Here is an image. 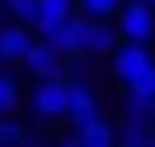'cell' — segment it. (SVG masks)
<instances>
[{
	"label": "cell",
	"mask_w": 155,
	"mask_h": 147,
	"mask_svg": "<svg viewBox=\"0 0 155 147\" xmlns=\"http://www.w3.org/2000/svg\"><path fill=\"white\" fill-rule=\"evenodd\" d=\"M33 110H37L41 119H65L70 115V82H65L61 74L57 78H37Z\"/></svg>",
	"instance_id": "1"
},
{
	"label": "cell",
	"mask_w": 155,
	"mask_h": 147,
	"mask_svg": "<svg viewBox=\"0 0 155 147\" xmlns=\"http://www.w3.org/2000/svg\"><path fill=\"white\" fill-rule=\"evenodd\" d=\"M118 33L127 41H147L155 33V12H151V0H131V4L118 8Z\"/></svg>",
	"instance_id": "2"
},
{
	"label": "cell",
	"mask_w": 155,
	"mask_h": 147,
	"mask_svg": "<svg viewBox=\"0 0 155 147\" xmlns=\"http://www.w3.org/2000/svg\"><path fill=\"white\" fill-rule=\"evenodd\" d=\"M151 62H155V57H151L147 41H127V45H118V49H114V78L127 86V82H135V78L147 70Z\"/></svg>",
	"instance_id": "3"
},
{
	"label": "cell",
	"mask_w": 155,
	"mask_h": 147,
	"mask_svg": "<svg viewBox=\"0 0 155 147\" xmlns=\"http://www.w3.org/2000/svg\"><path fill=\"white\" fill-rule=\"evenodd\" d=\"M70 119L74 127H86L98 119V98H94V90L86 86V78H70Z\"/></svg>",
	"instance_id": "4"
},
{
	"label": "cell",
	"mask_w": 155,
	"mask_h": 147,
	"mask_svg": "<svg viewBox=\"0 0 155 147\" xmlns=\"http://www.w3.org/2000/svg\"><path fill=\"white\" fill-rule=\"evenodd\" d=\"M37 45L33 41V29L29 25H0V62H25L29 49Z\"/></svg>",
	"instance_id": "5"
},
{
	"label": "cell",
	"mask_w": 155,
	"mask_h": 147,
	"mask_svg": "<svg viewBox=\"0 0 155 147\" xmlns=\"http://www.w3.org/2000/svg\"><path fill=\"white\" fill-rule=\"evenodd\" d=\"M61 57H65V53L45 37V41H37V45L29 49V57H25V70H29L33 78H57V74H61Z\"/></svg>",
	"instance_id": "6"
},
{
	"label": "cell",
	"mask_w": 155,
	"mask_h": 147,
	"mask_svg": "<svg viewBox=\"0 0 155 147\" xmlns=\"http://www.w3.org/2000/svg\"><path fill=\"white\" fill-rule=\"evenodd\" d=\"M102 53H114V29L106 25V16H94V21L86 25L82 57H102Z\"/></svg>",
	"instance_id": "7"
},
{
	"label": "cell",
	"mask_w": 155,
	"mask_h": 147,
	"mask_svg": "<svg viewBox=\"0 0 155 147\" xmlns=\"http://www.w3.org/2000/svg\"><path fill=\"white\" fill-rule=\"evenodd\" d=\"M86 25H90V21H78V16H70L65 25H57V29L49 33V41H53L61 53H82V45H86Z\"/></svg>",
	"instance_id": "8"
},
{
	"label": "cell",
	"mask_w": 155,
	"mask_h": 147,
	"mask_svg": "<svg viewBox=\"0 0 155 147\" xmlns=\"http://www.w3.org/2000/svg\"><path fill=\"white\" fill-rule=\"evenodd\" d=\"M70 16H74V0H41V16H37L41 37H49V33H53L57 25H65Z\"/></svg>",
	"instance_id": "9"
},
{
	"label": "cell",
	"mask_w": 155,
	"mask_h": 147,
	"mask_svg": "<svg viewBox=\"0 0 155 147\" xmlns=\"http://www.w3.org/2000/svg\"><path fill=\"white\" fill-rule=\"evenodd\" d=\"M123 119H127V123H151V119H155V98L127 90V98H123Z\"/></svg>",
	"instance_id": "10"
},
{
	"label": "cell",
	"mask_w": 155,
	"mask_h": 147,
	"mask_svg": "<svg viewBox=\"0 0 155 147\" xmlns=\"http://www.w3.org/2000/svg\"><path fill=\"white\" fill-rule=\"evenodd\" d=\"M70 143H82V147H106V143H114V131H110L102 119H94V123L78 127V131L70 135Z\"/></svg>",
	"instance_id": "11"
},
{
	"label": "cell",
	"mask_w": 155,
	"mask_h": 147,
	"mask_svg": "<svg viewBox=\"0 0 155 147\" xmlns=\"http://www.w3.org/2000/svg\"><path fill=\"white\" fill-rule=\"evenodd\" d=\"M4 8L16 16V21H25V25H33L37 29V16H41V0H4Z\"/></svg>",
	"instance_id": "12"
},
{
	"label": "cell",
	"mask_w": 155,
	"mask_h": 147,
	"mask_svg": "<svg viewBox=\"0 0 155 147\" xmlns=\"http://www.w3.org/2000/svg\"><path fill=\"white\" fill-rule=\"evenodd\" d=\"M21 102V90H16V78L0 74V115H8V110Z\"/></svg>",
	"instance_id": "13"
},
{
	"label": "cell",
	"mask_w": 155,
	"mask_h": 147,
	"mask_svg": "<svg viewBox=\"0 0 155 147\" xmlns=\"http://www.w3.org/2000/svg\"><path fill=\"white\" fill-rule=\"evenodd\" d=\"M127 90H135V94H147V98H155V62L143 70L135 82H127Z\"/></svg>",
	"instance_id": "14"
},
{
	"label": "cell",
	"mask_w": 155,
	"mask_h": 147,
	"mask_svg": "<svg viewBox=\"0 0 155 147\" xmlns=\"http://www.w3.org/2000/svg\"><path fill=\"white\" fill-rule=\"evenodd\" d=\"M86 16H114L118 8H123V0H82Z\"/></svg>",
	"instance_id": "15"
},
{
	"label": "cell",
	"mask_w": 155,
	"mask_h": 147,
	"mask_svg": "<svg viewBox=\"0 0 155 147\" xmlns=\"http://www.w3.org/2000/svg\"><path fill=\"white\" fill-rule=\"evenodd\" d=\"M25 139V131L16 123H0V143H21Z\"/></svg>",
	"instance_id": "16"
},
{
	"label": "cell",
	"mask_w": 155,
	"mask_h": 147,
	"mask_svg": "<svg viewBox=\"0 0 155 147\" xmlns=\"http://www.w3.org/2000/svg\"><path fill=\"white\" fill-rule=\"evenodd\" d=\"M0 4H4V0H0Z\"/></svg>",
	"instance_id": "17"
},
{
	"label": "cell",
	"mask_w": 155,
	"mask_h": 147,
	"mask_svg": "<svg viewBox=\"0 0 155 147\" xmlns=\"http://www.w3.org/2000/svg\"><path fill=\"white\" fill-rule=\"evenodd\" d=\"M151 4H155V0H151Z\"/></svg>",
	"instance_id": "18"
}]
</instances>
